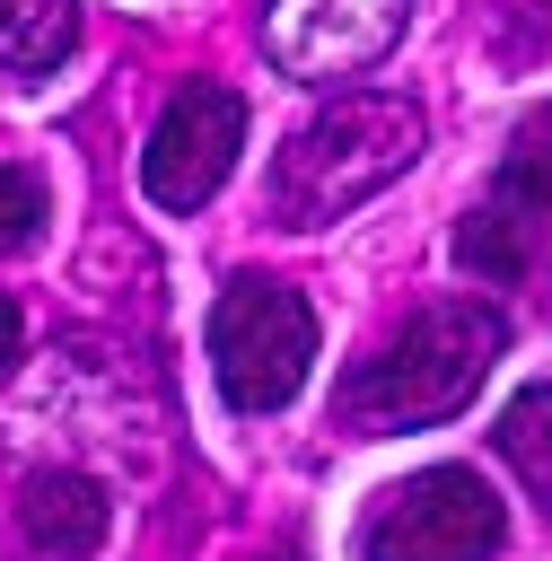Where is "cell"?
Wrapping results in <instances>:
<instances>
[{
	"instance_id": "obj_3",
	"label": "cell",
	"mask_w": 552,
	"mask_h": 561,
	"mask_svg": "<svg viewBox=\"0 0 552 561\" xmlns=\"http://www.w3.org/2000/svg\"><path fill=\"white\" fill-rule=\"evenodd\" d=\"M307 359H315V316L289 280H228L219 307H210V377L237 412H280L298 386H307Z\"/></svg>"
},
{
	"instance_id": "obj_11",
	"label": "cell",
	"mask_w": 552,
	"mask_h": 561,
	"mask_svg": "<svg viewBox=\"0 0 552 561\" xmlns=\"http://www.w3.org/2000/svg\"><path fill=\"white\" fill-rule=\"evenodd\" d=\"M517 228H526V219H517V210L491 193V202H482V210L456 228V263H464V272H482V280H517V272H526V245H517Z\"/></svg>"
},
{
	"instance_id": "obj_13",
	"label": "cell",
	"mask_w": 552,
	"mask_h": 561,
	"mask_svg": "<svg viewBox=\"0 0 552 561\" xmlns=\"http://www.w3.org/2000/svg\"><path fill=\"white\" fill-rule=\"evenodd\" d=\"M9 359H18V307L0 298V368H9Z\"/></svg>"
},
{
	"instance_id": "obj_7",
	"label": "cell",
	"mask_w": 552,
	"mask_h": 561,
	"mask_svg": "<svg viewBox=\"0 0 552 561\" xmlns=\"http://www.w3.org/2000/svg\"><path fill=\"white\" fill-rule=\"evenodd\" d=\"M18 526H26V543L35 552H53V561H79V552H96L105 543V526H114V500L88 482V473H26L18 482Z\"/></svg>"
},
{
	"instance_id": "obj_12",
	"label": "cell",
	"mask_w": 552,
	"mask_h": 561,
	"mask_svg": "<svg viewBox=\"0 0 552 561\" xmlns=\"http://www.w3.org/2000/svg\"><path fill=\"white\" fill-rule=\"evenodd\" d=\"M35 228H44V184L26 167H0V254H18Z\"/></svg>"
},
{
	"instance_id": "obj_6",
	"label": "cell",
	"mask_w": 552,
	"mask_h": 561,
	"mask_svg": "<svg viewBox=\"0 0 552 561\" xmlns=\"http://www.w3.org/2000/svg\"><path fill=\"white\" fill-rule=\"evenodd\" d=\"M237 149H245V105H237V88H219V79H184V88L166 96V114L149 123L140 184H149L158 210H202V202L228 184Z\"/></svg>"
},
{
	"instance_id": "obj_8",
	"label": "cell",
	"mask_w": 552,
	"mask_h": 561,
	"mask_svg": "<svg viewBox=\"0 0 552 561\" xmlns=\"http://www.w3.org/2000/svg\"><path fill=\"white\" fill-rule=\"evenodd\" d=\"M79 44V0H0V70L44 79Z\"/></svg>"
},
{
	"instance_id": "obj_9",
	"label": "cell",
	"mask_w": 552,
	"mask_h": 561,
	"mask_svg": "<svg viewBox=\"0 0 552 561\" xmlns=\"http://www.w3.org/2000/svg\"><path fill=\"white\" fill-rule=\"evenodd\" d=\"M499 456H508V473L552 508V386H526V394H508V412H499Z\"/></svg>"
},
{
	"instance_id": "obj_1",
	"label": "cell",
	"mask_w": 552,
	"mask_h": 561,
	"mask_svg": "<svg viewBox=\"0 0 552 561\" xmlns=\"http://www.w3.org/2000/svg\"><path fill=\"white\" fill-rule=\"evenodd\" d=\"M508 324L482 298H438L421 307L403 333H386L368 359H350V377L333 386V421L350 438H394V430H429L447 412L473 403V386L491 377Z\"/></svg>"
},
{
	"instance_id": "obj_10",
	"label": "cell",
	"mask_w": 552,
	"mask_h": 561,
	"mask_svg": "<svg viewBox=\"0 0 552 561\" xmlns=\"http://www.w3.org/2000/svg\"><path fill=\"white\" fill-rule=\"evenodd\" d=\"M499 202L508 210H552V96L508 131V149H499Z\"/></svg>"
},
{
	"instance_id": "obj_2",
	"label": "cell",
	"mask_w": 552,
	"mask_h": 561,
	"mask_svg": "<svg viewBox=\"0 0 552 561\" xmlns=\"http://www.w3.org/2000/svg\"><path fill=\"white\" fill-rule=\"evenodd\" d=\"M429 123L412 96H333L324 114H307L280 158H272V219L280 228H333L342 210H359L368 193H386L412 158H421Z\"/></svg>"
},
{
	"instance_id": "obj_5",
	"label": "cell",
	"mask_w": 552,
	"mask_h": 561,
	"mask_svg": "<svg viewBox=\"0 0 552 561\" xmlns=\"http://www.w3.org/2000/svg\"><path fill=\"white\" fill-rule=\"evenodd\" d=\"M412 26V0H263V53L298 88L359 79Z\"/></svg>"
},
{
	"instance_id": "obj_14",
	"label": "cell",
	"mask_w": 552,
	"mask_h": 561,
	"mask_svg": "<svg viewBox=\"0 0 552 561\" xmlns=\"http://www.w3.org/2000/svg\"><path fill=\"white\" fill-rule=\"evenodd\" d=\"M272 561H298V552H272Z\"/></svg>"
},
{
	"instance_id": "obj_4",
	"label": "cell",
	"mask_w": 552,
	"mask_h": 561,
	"mask_svg": "<svg viewBox=\"0 0 552 561\" xmlns=\"http://www.w3.org/2000/svg\"><path fill=\"white\" fill-rule=\"evenodd\" d=\"M508 535L499 491L473 465H429L359 517V561H491Z\"/></svg>"
}]
</instances>
